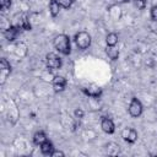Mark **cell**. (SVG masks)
I'll return each instance as SVG.
<instances>
[{
  "instance_id": "16",
  "label": "cell",
  "mask_w": 157,
  "mask_h": 157,
  "mask_svg": "<svg viewBox=\"0 0 157 157\" xmlns=\"http://www.w3.org/2000/svg\"><path fill=\"white\" fill-rule=\"evenodd\" d=\"M21 27H22L23 29H26V31H29V29H31L29 21H28V18H27L26 16H23L22 20H21Z\"/></svg>"
},
{
  "instance_id": "6",
  "label": "cell",
  "mask_w": 157,
  "mask_h": 157,
  "mask_svg": "<svg viewBox=\"0 0 157 157\" xmlns=\"http://www.w3.org/2000/svg\"><path fill=\"white\" fill-rule=\"evenodd\" d=\"M0 71H1V82H4L5 81V78H6V76L10 74V71H11V66H10V64L7 63V60L6 59H1V61H0Z\"/></svg>"
},
{
  "instance_id": "22",
  "label": "cell",
  "mask_w": 157,
  "mask_h": 157,
  "mask_svg": "<svg viewBox=\"0 0 157 157\" xmlns=\"http://www.w3.org/2000/svg\"><path fill=\"white\" fill-rule=\"evenodd\" d=\"M50 156H53V157H55V156H64V153L61 151H53L50 153Z\"/></svg>"
},
{
  "instance_id": "5",
  "label": "cell",
  "mask_w": 157,
  "mask_h": 157,
  "mask_svg": "<svg viewBox=\"0 0 157 157\" xmlns=\"http://www.w3.org/2000/svg\"><path fill=\"white\" fill-rule=\"evenodd\" d=\"M121 135H123V137H124L125 141L131 142V144L135 142L136 139H137V132H136L134 129H131V128H126V129H124Z\"/></svg>"
},
{
  "instance_id": "20",
  "label": "cell",
  "mask_w": 157,
  "mask_h": 157,
  "mask_svg": "<svg viewBox=\"0 0 157 157\" xmlns=\"http://www.w3.org/2000/svg\"><path fill=\"white\" fill-rule=\"evenodd\" d=\"M151 18L157 21V5H155L152 9H151Z\"/></svg>"
},
{
  "instance_id": "7",
  "label": "cell",
  "mask_w": 157,
  "mask_h": 157,
  "mask_svg": "<svg viewBox=\"0 0 157 157\" xmlns=\"http://www.w3.org/2000/svg\"><path fill=\"white\" fill-rule=\"evenodd\" d=\"M101 128H102V130H103L104 132H107V134H112V132H114V129H115L114 123H113L110 119H108V118H104V119L102 120V123H101Z\"/></svg>"
},
{
  "instance_id": "19",
  "label": "cell",
  "mask_w": 157,
  "mask_h": 157,
  "mask_svg": "<svg viewBox=\"0 0 157 157\" xmlns=\"http://www.w3.org/2000/svg\"><path fill=\"white\" fill-rule=\"evenodd\" d=\"M58 2H59V5H60L61 7L67 9V7H70V6H71L72 0H58Z\"/></svg>"
},
{
  "instance_id": "3",
  "label": "cell",
  "mask_w": 157,
  "mask_h": 157,
  "mask_svg": "<svg viewBox=\"0 0 157 157\" xmlns=\"http://www.w3.org/2000/svg\"><path fill=\"white\" fill-rule=\"evenodd\" d=\"M129 113L131 117L137 118L142 113V104L137 98H132L130 104H129Z\"/></svg>"
},
{
  "instance_id": "4",
  "label": "cell",
  "mask_w": 157,
  "mask_h": 157,
  "mask_svg": "<svg viewBox=\"0 0 157 157\" xmlns=\"http://www.w3.org/2000/svg\"><path fill=\"white\" fill-rule=\"evenodd\" d=\"M47 66L49 69H52V70H58L61 66V59L56 54L49 53L47 55Z\"/></svg>"
},
{
  "instance_id": "15",
  "label": "cell",
  "mask_w": 157,
  "mask_h": 157,
  "mask_svg": "<svg viewBox=\"0 0 157 157\" xmlns=\"http://www.w3.org/2000/svg\"><path fill=\"white\" fill-rule=\"evenodd\" d=\"M105 40H107V44L108 45H115L118 43V36L115 33H109L107 36V39Z\"/></svg>"
},
{
  "instance_id": "9",
  "label": "cell",
  "mask_w": 157,
  "mask_h": 157,
  "mask_svg": "<svg viewBox=\"0 0 157 157\" xmlns=\"http://www.w3.org/2000/svg\"><path fill=\"white\" fill-rule=\"evenodd\" d=\"M5 37H6V39L7 40H15L16 39V37H17V34H18V27H15V26H11V27H9L6 31H5Z\"/></svg>"
},
{
  "instance_id": "18",
  "label": "cell",
  "mask_w": 157,
  "mask_h": 157,
  "mask_svg": "<svg viewBox=\"0 0 157 157\" xmlns=\"http://www.w3.org/2000/svg\"><path fill=\"white\" fill-rule=\"evenodd\" d=\"M10 6H11V0H0V7L2 11L10 9Z\"/></svg>"
},
{
  "instance_id": "14",
  "label": "cell",
  "mask_w": 157,
  "mask_h": 157,
  "mask_svg": "<svg viewBox=\"0 0 157 157\" xmlns=\"http://www.w3.org/2000/svg\"><path fill=\"white\" fill-rule=\"evenodd\" d=\"M45 140H47V137H45V134H44L43 131H37V132L34 134V136H33L34 144H36V145H39V146H40Z\"/></svg>"
},
{
  "instance_id": "1",
  "label": "cell",
  "mask_w": 157,
  "mask_h": 157,
  "mask_svg": "<svg viewBox=\"0 0 157 157\" xmlns=\"http://www.w3.org/2000/svg\"><path fill=\"white\" fill-rule=\"evenodd\" d=\"M54 47L63 54L67 55L71 52V45H70V39L65 34H59L54 38Z\"/></svg>"
},
{
  "instance_id": "21",
  "label": "cell",
  "mask_w": 157,
  "mask_h": 157,
  "mask_svg": "<svg viewBox=\"0 0 157 157\" xmlns=\"http://www.w3.org/2000/svg\"><path fill=\"white\" fill-rule=\"evenodd\" d=\"M75 117H76V118H82V117H83V110L80 109V108L76 109V110H75Z\"/></svg>"
},
{
  "instance_id": "23",
  "label": "cell",
  "mask_w": 157,
  "mask_h": 157,
  "mask_svg": "<svg viewBox=\"0 0 157 157\" xmlns=\"http://www.w3.org/2000/svg\"><path fill=\"white\" fill-rule=\"evenodd\" d=\"M124 1H128V0H124Z\"/></svg>"
},
{
  "instance_id": "2",
  "label": "cell",
  "mask_w": 157,
  "mask_h": 157,
  "mask_svg": "<svg viewBox=\"0 0 157 157\" xmlns=\"http://www.w3.org/2000/svg\"><path fill=\"white\" fill-rule=\"evenodd\" d=\"M75 42H76V45L80 48V49H86L90 47L91 44V37L87 32H78L76 33L75 36Z\"/></svg>"
},
{
  "instance_id": "10",
  "label": "cell",
  "mask_w": 157,
  "mask_h": 157,
  "mask_svg": "<svg viewBox=\"0 0 157 157\" xmlns=\"http://www.w3.org/2000/svg\"><path fill=\"white\" fill-rule=\"evenodd\" d=\"M83 91H85L86 94H88V96H91V97H98V96L101 94V92H102L101 88H99L98 86H96V85H91V86L83 88Z\"/></svg>"
},
{
  "instance_id": "8",
  "label": "cell",
  "mask_w": 157,
  "mask_h": 157,
  "mask_svg": "<svg viewBox=\"0 0 157 157\" xmlns=\"http://www.w3.org/2000/svg\"><path fill=\"white\" fill-rule=\"evenodd\" d=\"M66 86V80L63 77V76H55L54 80H53V87L54 90L58 92V91H63Z\"/></svg>"
},
{
  "instance_id": "17",
  "label": "cell",
  "mask_w": 157,
  "mask_h": 157,
  "mask_svg": "<svg viewBox=\"0 0 157 157\" xmlns=\"http://www.w3.org/2000/svg\"><path fill=\"white\" fill-rule=\"evenodd\" d=\"M134 5L137 7V10H142L146 6V0H134Z\"/></svg>"
},
{
  "instance_id": "12",
  "label": "cell",
  "mask_w": 157,
  "mask_h": 157,
  "mask_svg": "<svg viewBox=\"0 0 157 157\" xmlns=\"http://www.w3.org/2000/svg\"><path fill=\"white\" fill-rule=\"evenodd\" d=\"M107 54L112 60H117L119 56V50L114 45H108L107 47Z\"/></svg>"
},
{
  "instance_id": "13",
  "label": "cell",
  "mask_w": 157,
  "mask_h": 157,
  "mask_svg": "<svg viewBox=\"0 0 157 157\" xmlns=\"http://www.w3.org/2000/svg\"><path fill=\"white\" fill-rule=\"evenodd\" d=\"M40 151H42V153H44V155H50L52 152H53V144L50 142V141H44L42 145H40Z\"/></svg>"
},
{
  "instance_id": "11",
  "label": "cell",
  "mask_w": 157,
  "mask_h": 157,
  "mask_svg": "<svg viewBox=\"0 0 157 157\" xmlns=\"http://www.w3.org/2000/svg\"><path fill=\"white\" fill-rule=\"evenodd\" d=\"M60 5H59V2H58V0H52L50 1V4H49V11H50V13H52V16H56L58 13H59V11H60Z\"/></svg>"
}]
</instances>
